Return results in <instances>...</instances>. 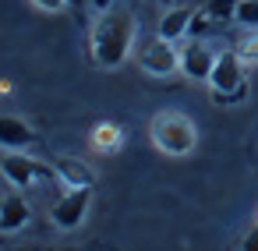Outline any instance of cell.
Wrapping results in <instances>:
<instances>
[{
    "label": "cell",
    "instance_id": "2",
    "mask_svg": "<svg viewBox=\"0 0 258 251\" xmlns=\"http://www.w3.org/2000/svg\"><path fill=\"white\" fill-rule=\"evenodd\" d=\"M149 138H152V145H156L163 156L180 159V156H191V152H195V145H198V128H195V120H191L187 113H180V110H159V113L149 120Z\"/></svg>",
    "mask_w": 258,
    "mask_h": 251
},
{
    "label": "cell",
    "instance_id": "6",
    "mask_svg": "<svg viewBox=\"0 0 258 251\" xmlns=\"http://www.w3.org/2000/svg\"><path fill=\"white\" fill-rule=\"evenodd\" d=\"M89 202H92V187H68V191L53 202V209H50L53 226H60V230H78V226L85 223V216H89Z\"/></svg>",
    "mask_w": 258,
    "mask_h": 251
},
{
    "label": "cell",
    "instance_id": "1",
    "mask_svg": "<svg viewBox=\"0 0 258 251\" xmlns=\"http://www.w3.org/2000/svg\"><path fill=\"white\" fill-rule=\"evenodd\" d=\"M135 36H138V22H135V15H131V8L113 4V8H106V11H99V18H96V25H92V36H89L92 60H96L99 68H120V64L131 57Z\"/></svg>",
    "mask_w": 258,
    "mask_h": 251
},
{
    "label": "cell",
    "instance_id": "3",
    "mask_svg": "<svg viewBox=\"0 0 258 251\" xmlns=\"http://www.w3.org/2000/svg\"><path fill=\"white\" fill-rule=\"evenodd\" d=\"M209 92H212V103L219 106H233L247 99V71L237 50H223L216 57V68L209 75Z\"/></svg>",
    "mask_w": 258,
    "mask_h": 251
},
{
    "label": "cell",
    "instance_id": "13",
    "mask_svg": "<svg viewBox=\"0 0 258 251\" xmlns=\"http://www.w3.org/2000/svg\"><path fill=\"white\" fill-rule=\"evenodd\" d=\"M233 22H240L244 29H258V0H237Z\"/></svg>",
    "mask_w": 258,
    "mask_h": 251
},
{
    "label": "cell",
    "instance_id": "12",
    "mask_svg": "<svg viewBox=\"0 0 258 251\" xmlns=\"http://www.w3.org/2000/svg\"><path fill=\"white\" fill-rule=\"evenodd\" d=\"M89 142H92V149H99V152H113V149L124 145V128L113 124V120H99V124L92 128Z\"/></svg>",
    "mask_w": 258,
    "mask_h": 251
},
{
    "label": "cell",
    "instance_id": "11",
    "mask_svg": "<svg viewBox=\"0 0 258 251\" xmlns=\"http://www.w3.org/2000/svg\"><path fill=\"white\" fill-rule=\"evenodd\" d=\"M25 223H29V202H25V195H8L4 202H0V230L15 233Z\"/></svg>",
    "mask_w": 258,
    "mask_h": 251
},
{
    "label": "cell",
    "instance_id": "5",
    "mask_svg": "<svg viewBox=\"0 0 258 251\" xmlns=\"http://www.w3.org/2000/svg\"><path fill=\"white\" fill-rule=\"evenodd\" d=\"M0 173H4V180L11 187H32L39 177H57L53 166H43L39 159H32V156H25L18 149H11L8 156H0Z\"/></svg>",
    "mask_w": 258,
    "mask_h": 251
},
{
    "label": "cell",
    "instance_id": "14",
    "mask_svg": "<svg viewBox=\"0 0 258 251\" xmlns=\"http://www.w3.org/2000/svg\"><path fill=\"white\" fill-rule=\"evenodd\" d=\"M205 11L212 15V22H219V18H233V11H237V0H212V4H209Z\"/></svg>",
    "mask_w": 258,
    "mask_h": 251
},
{
    "label": "cell",
    "instance_id": "4",
    "mask_svg": "<svg viewBox=\"0 0 258 251\" xmlns=\"http://www.w3.org/2000/svg\"><path fill=\"white\" fill-rule=\"evenodd\" d=\"M138 68H142L145 75H152V78H170V75L180 71V46L170 43V39H163V36H156V39L142 43V50H138Z\"/></svg>",
    "mask_w": 258,
    "mask_h": 251
},
{
    "label": "cell",
    "instance_id": "8",
    "mask_svg": "<svg viewBox=\"0 0 258 251\" xmlns=\"http://www.w3.org/2000/svg\"><path fill=\"white\" fill-rule=\"evenodd\" d=\"M36 142V131L29 128V120L15 117V113H0V145L4 149H29Z\"/></svg>",
    "mask_w": 258,
    "mask_h": 251
},
{
    "label": "cell",
    "instance_id": "10",
    "mask_svg": "<svg viewBox=\"0 0 258 251\" xmlns=\"http://www.w3.org/2000/svg\"><path fill=\"white\" fill-rule=\"evenodd\" d=\"M191 18H195V11H187V8H166V15L159 18L156 36L177 43V39H184V36L191 32Z\"/></svg>",
    "mask_w": 258,
    "mask_h": 251
},
{
    "label": "cell",
    "instance_id": "16",
    "mask_svg": "<svg viewBox=\"0 0 258 251\" xmlns=\"http://www.w3.org/2000/svg\"><path fill=\"white\" fill-rule=\"evenodd\" d=\"M240 251H258V223L244 233V240H240Z\"/></svg>",
    "mask_w": 258,
    "mask_h": 251
},
{
    "label": "cell",
    "instance_id": "15",
    "mask_svg": "<svg viewBox=\"0 0 258 251\" xmlns=\"http://www.w3.org/2000/svg\"><path fill=\"white\" fill-rule=\"evenodd\" d=\"M64 4H68V0H32V8H36V11H43V15H57Z\"/></svg>",
    "mask_w": 258,
    "mask_h": 251
},
{
    "label": "cell",
    "instance_id": "17",
    "mask_svg": "<svg viewBox=\"0 0 258 251\" xmlns=\"http://www.w3.org/2000/svg\"><path fill=\"white\" fill-rule=\"evenodd\" d=\"M89 0H68V8H85Z\"/></svg>",
    "mask_w": 258,
    "mask_h": 251
},
{
    "label": "cell",
    "instance_id": "7",
    "mask_svg": "<svg viewBox=\"0 0 258 251\" xmlns=\"http://www.w3.org/2000/svg\"><path fill=\"white\" fill-rule=\"evenodd\" d=\"M216 50L205 43V39H191L180 46V75L191 78V82H209L212 68H216Z\"/></svg>",
    "mask_w": 258,
    "mask_h": 251
},
{
    "label": "cell",
    "instance_id": "18",
    "mask_svg": "<svg viewBox=\"0 0 258 251\" xmlns=\"http://www.w3.org/2000/svg\"><path fill=\"white\" fill-rule=\"evenodd\" d=\"M156 4H163V8H173V0H156Z\"/></svg>",
    "mask_w": 258,
    "mask_h": 251
},
{
    "label": "cell",
    "instance_id": "9",
    "mask_svg": "<svg viewBox=\"0 0 258 251\" xmlns=\"http://www.w3.org/2000/svg\"><path fill=\"white\" fill-rule=\"evenodd\" d=\"M53 173H57V180L68 184V187H92V184H96V173H92L82 159H75V156H57V159H53Z\"/></svg>",
    "mask_w": 258,
    "mask_h": 251
}]
</instances>
